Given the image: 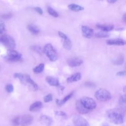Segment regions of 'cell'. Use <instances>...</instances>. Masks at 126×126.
<instances>
[{
	"label": "cell",
	"instance_id": "1",
	"mask_svg": "<svg viewBox=\"0 0 126 126\" xmlns=\"http://www.w3.org/2000/svg\"><path fill=\"white\" fill-rule=\"evenodd\" d=\"M106 118L108 121L116 125L122 124L124 122V114L120 108H112L107 110Z\"/></svg>",
	"mask_w": 126,
	"mask_h": 126
},
{
	"label": "cell",
	"instance_id": "2",
	"mask_svg": "<svg viewBox=\"0 0 126 126\" xmlns=\"http://www.w3.org/2000/svg\"><path fill=\"white\" fill-rule=\"evenodd\" d=\"M43 51L52 62L56 61L58 58V55L57 51L50 43H47L44 46Z\"/></svg>",
	"mask_w": 126,
	"mask_h": 126
},
{
	"label": "cell",
	"instance_id": "3",
	"mask_svg": "<svg viewBox=\"0 0 126 126\" xmlns=\"http://www.w3.org/2000/svg\"><path fill=\"white\" fill-rule=\"evenodd\" d=\"M0 42L9 49H13L16 47V42L14 38L8 34L0 35Z\"/></svg>",
	"mask_w": 126,
	"mask_h": 126
},
{
	"label": "cell",
	"instance_id": "4",
	"mask_svg": "<svg viewBox=\"0 0 126 126\" xmlns=\"http://www.w3.org/2000/svg\"><path fill=\"white\" fill-rule=\"evenodd\" d=\"M95 97L100 101H106L111 98V94L107 90L100 88L97 90L94 94Z\"/></svg>",
	"mask_w": 126,
	"mask_h": 126
},
{
	"label": "cell",
	"instance_id": "5",
	"mask_svg": "<svg viewBox=\"0 0 126 126\" xmlns=\"http://www.w3.org/2000/svg\"><path fill=\"white\" fill-rule=\"evenodd\" d=\"M22 54L14 49L8 50L4 59L9 62H18L21 60Z\"/></svg>",
	"mask_w": 126,
	"mask_h": 126
},
{
	"label": "cell",
	"instance_id": "6",
	"mask_svg": "<svg viewBox=\"0 0 126 126\" xmlns=\"http://www.w3.org/2000/svg\"><path fill=\"white\" fill-rule=\"evenodd\" d=\"M80 102L83 105L89 110H92L95 109L96 107L95 101L92 98L88 96H83L80 99Z\"/></svg>",
	"mask_w": 126,
	"mask_h": 126
},
{
	"label": "cell",
	"instance_id": "7",
	"mask_svg": "<svg viewBox=\"0 0 126 126\" xmlns=\"http://www.w3.org/2000/svg\"><path fill=\"white\" fill-rule=\"evenodd\" d=\"M22 83L27 85L29 86V87L31 89V90L35 91H37L38 89V85L36 83H35L33 80H32L29 74H24V78L23 80V81L22 82Z\"/></svg>",
	"mask_w": 126,
	"mask_h": 126
},
{
	"label": "cell",
	"instance_id": "8",
	"mask_svg": "<svg viewBox=\"0 0 126 126\" xmlns=\"http://www.w3.org/2000/svg\"><path fill=\"white\" fill-rule=\"evenodd\" d=\"M74 126H90L88 122L83 117L80 116H75L72 120Z\"/></svg>",
	"mask_w": 126,
	"mask_h": 126
},
{
	"label": "cell",
	"instance_id": "9",
	"mask_svg": "<svg viewBox=\"0 0 126 126\" xmlns=\"http://www.w3.org/2000/svg\"><path fill=\"white\" fill-rule=\"evenodd\" d=\"M38 121L40 124L44 126H52L53 124V119L45 115L41 116L39 118Z\"/></svg>",
	"mask_w": 126,
	"mask_h": 126
},
{
	"label": "cell",
	"instance_id": "10",
	"mask_svg": "<svg viewBox=\"0 0 126 126\" xmlns=\"http://www.w3.org/2000/svg\"><path fill=\"white\" fill-rule=\"evenodd\" d=\"M33 119V117L30 114H25L23 115L20 120L21 126H29L32 123Z\"/></svg>",
	"mask_w": 126,
	"mask_h": 126
},
{
	"label": "cell",
	"instance_id": "11",
	"mask_svg": "<svg viewBox=\"0 0 126 126\" xmlns=\"http://www.w3.org/2000/svg\"><path fill=\"white\" fill-rule=\"evenodd\" d=\"M68 64L70 67H76L81 65L83 62L82 59L78 57H72L68 59L67 61Z\"/></svg>",
	"mask_w": 126,
	"mask_h": 126
},
{
	"label": "cell",
	"instance_id": "12",
	"mask_svg": "<svg viewBox=\"0 0 126 126\" xmlns=\"http://www.w3.org/2000/svg\"><path fill=\"white\" fill-rule=\"evenodd\" d=\"M81 31L83 36L90 38L94 35V30L92 28L87 26H82L81 27Z\"/></svg>",
	"mask_w": 126,
	"mask_h": 126
},
{
	"label": "cell",
	"instance_id": "13",
	"mask_svg": "<svg viewBox=\"0 0 126 126\" xmlns=\"http://www.w3.org/2000/svg\"><path fill=\"white\" fill-rule=\"evenodd\" d=\"M107 44L110 45H119L123 46L126 44V41L122 38H112L106 41Z\"/></svg>",
	"mask_w": 126,
	"mask_h": 126
},
{
	"label": "cell",
	"instance_id": "14",
	"mask_svg": "<svg viewBox=\"0 0 126 126\" xmlns=\"http://www.w3.org/2000/svg\"><path fill=\"white\" fill-rule=\"evenodd\" d=\"M76 108L78 113L81 114H85L88 113L90 110L86 109L81 103L80 100H78L76 101Z\"/></svg>",
	"mask_w": 126,
	"mask_h": 126
},
{
	"label": "cell",
	"instance_id": "15",
	"mask_svg": "<svg viewBox=\"0 0 126 126\" xmlns=\"http://www.w3.org/2000/svg\"><path fill=\"white\" fill-rule=\"evenodd\" d=\"M46 81L50 85L52 86L58 87L60 85L59 81L58 78L53 76H47L46 77Z\"/></svg>",
	"mask_w": 126,
	"mask_h": 126
},
{
	"label": "cell",
	"instance_id": "16",
	"mask_svg": "<svg viewBox=\"0 0 126 126\" xmlns=\"http://www.w3.org/2000/svg\"><path fill=\"white\" fill-rule=\"evenodd\" d=\"M42 107V103L41 101H37L32 103L29 108V110L31 112H35L40 110Z\"/></svg>",
	"mask_w": 126,
	"mask_h": 126
},
{
	"label": "cell",
	"instance_id": "17",
	"mask_svg": "<svg viewBox=\"0 0 126 126\" xmlns=\"http://www.w3.org/2000/svg\"><path fill=\"white\" fill-rule=\"evenodd\" d=\"M96 27L100 29L101 31H103L105 32H108L113 30L114 26L112 25H103V24H98L96 25Z\"/></svg>",
	"mask_w": 126,
	"mask_h": 126
},
{
	"label": "cell",
	"instance_id": "18",
	"mask_svg": "<svg viewBox=\"0 0 126 126\" xmlns=\"http://www.w3.org/2000/svg\"><path fill=\"white\" fill-rule=\"evenodd\" d=\"M81 74L80 72H76L70 77H68L66 79V81L68 83H72L76 82L80 80L81 78Z\"/></svg>",
	"mask_w": 126,
	"mask_h": 126
},
{
	"label": "cell",
	"instance_id": "19",
	"mask_svg": "<svg viewBox=\"0 0 126 126\" xmlns=\"http://www.w3.org/2000/svg\"><path fill=\"white\" fill-rule=\"evenodd\" d=\"M125 61L124 56L123 54H119L116 57L112 60V63L114 64L121 65Z\"/></svg>",
	"mask_w": 126,
	"mask_h": 126
},
{
	"label": "cell",
	"instance_id": "20",
	"mask_svg": "<svg viewBox=\"0 0 126 126\" xmlns=\"http://www.w3.org/2000/svg\"><path fill=\"white\" fill-rule=\"evenodd\" d=\"M27 29L33 34H37L40 32L38 28L36 25L33 24H29L27 26Z\"/></svg>",
	"mask_w": 126,
	"mask_h": 126
},
{
	"label": "cell",
	"instance_id": "21",
	"mask_svg": "<svg viewBox=\"0 0 126 126\" xmlns=\"http://www.w3.org/2000/svg\"><path fill=\"white\" fill-rule=\"evenodd\" d=\"M73 92H71L70 93H69L68 94L66 95L63 99H62L61 100H59V99H56V103H57V104L59 106H62V105L64 104L67 100H68L71 98V97L73 95Z\"/></svg>",
	"mask_w": 126,
	"mask_h": 126
},
{
	"label": "cell",
	"instance_id": "22",
	"mask_svg": "<svg viewBox=\"0 0 126 126\" xmlns=\"http://www.w3.org/2000/svg\"><path fill=\"white\" fill-rule=\"evenodd\" d=\"M68 7L69 8V9H70V10L74 11H81L84 9V7L75 4V3H70L68 5Z\"/></svg>",
	"mask_w": 126,
	"mask_h": 126
},
{
	"label": "cell",
	"instance_id": "23",
	"mask_svg": "<svg viewBox=\"0 0 126 126\" xmlns=\"http://www.w3.org/2000/svg\"><path fill=\"white\" fill-rule=\"evenodd\" d=\"M63 46L66 50H70L71 48V42L70 39L67 37L66 38L63 39Z\"/></svg>",
	"mask_w": 126,
	"mask_h": 126
},
{
	"label": "cell",
	"instance_id": "24",
	"mask_svg": "<svg viewBox=\"0 0 126 126\" xmlns=\"http://www.w3.org/2000/svg\"><path fill=\"white\" fill-rule=\"evenodd\" d=\"M44 69V63H40L38 65L36 66L33 68V71L34 73L36 74L40 73L42 72Z\"/></svg>",
	"mask_w": 126,
	"mask_h": 126
},
{
	"label": "cell",
	"instance_id": "25",
	"mask_svg": "<svg viewBox=\"0 0 126 126\" xmlns=\"http://www.w3.org/2000/svg\"><path fill=\"white\" fill-rule=\"evenodd\" d=\"M119 104L121 108L123 109H125L126 105V94H123L121 96L119 99Z\"/></svg>",
	"mask_w": 126,
	"mask_h": 126
},
{
	"label": "cell",
	"instance_id": "26",
	"mask_svg": "<svg viewBox=\"0 0 126 126\" xmlns=\"http://www.w3.org/2000/svg\"><path fill=\"white\" fill-rule=\"evenodd\" d=\"M31 49L32 51L36 52L37 53L40 55H42L43 53V49L40 46L38 45H32L31 47Z\"/></svg>",
	"mask_w": 126,
	"mask_h": 126
},
{
	"label": "cell",
	"instance_id": "27",
	"mask_svg": "<svg viewBox=\"0 0 126 126\" xmlns=\"http://www.w3.org/2000/svg\"><path fill=\"white\" fill-rule=\"evenodd\" d=\"M94 35L97 38H105L109 36V34L107 32H105L101 31L96 32Z\"/></svg>",
	"mask_w": 126,
	"mask_h": 126
},
{
	"label": "cell",
	"instance_id": "28",
	"mask_svg": "<svg viewBox=\"0 0 126 126\" xmlns=\"http://www.w3.org/2000/svg\"><path fill=\"white\" fill-rule=\"evenodd\" d=\"M47 11L49 13V14L52 16L53 17H59V14L58 13V12L55 10L53 8H52L50 6H48L47 7Z\"/></svg>",
	"mask_w": 126,
	"mask_h": 126
},
{
	"label": "cell",
	"instance_id": "29",
	"mask_svg": "<svg viewBox=\"0 0 126 126\" xmlns=\"http://www.w3.org/2000/svg\"><path fill=\"white\" fill-rule=\"evenodd\" d=\"M20 122V118L19 116H17L13 118L12 120V125L14 126H18Z\"/></svg>",
	"mask_w": 126,
	"mask_h": 126
},
{
	"label": "cell",
	"instance_id": "30",
	"mask_svg": "<svg viewBox=\"0 0 126 126\" xmlns=\"http://www.w3.org/2000/svg\"><path fill=\"white\" fill-rule=\"evenodd\" d=\"M24 74L21 73H15L14 74V77L16 78L19 79L20 81L22 83L24 78Z\"/></svg>",
	"mask_w": 126,
	"mask_h": 126
},
{
	"label": "cell",
	"instance_id": "31",
	"mask_svg": "<svg viewBox=\"0 0 126 126\" xmlns=\"http://www.w3.org/2000/svg\"><path fill=\"white\" fill-rule=\"evenodd\" d=\"M53 99V95L51 94H49L44 97V101L45 102H48L52 101Z\"/></svg>",
	"mask_w": 126,
	"mask_h": 126
},
{
	"label": "cell",
	"instance_id": "32",
	"mask_svg": "<svg viewBox=\"0 0 126 126\" xmlns=\"http://www.w3.org/2000/svg\"><path fill=\"white\" fill-rule=\"evenodd\" d=\"M5 90L8 93H12L14 90L13 86L11 84H8L5 86Z\"/></svg>",
	"mask_w": 126,
	"mask_h": 126
},
{
	"label": "cell",
	"instance_id": "33",
	"mask_svg": "<svg viewBox=\"0 0 126 126\" xmlns=\"http://www.w3.org/2000/svg\"><path fill=\"white\" fill-rule=\"evenodd\" d=\"M5 26L4 22L0 19V34L2 33L5 31Z\"/></svg>",
	"mask_w": 126,
	"mask_h": 126
},
{
	"label": "cell",
	"instance_id": "34",
	"mask_svg": "<svg viewBox=\"0 0 126 126\" xmlns=\"http://www.w3.org/2000/svg\"><path fill=\"white\" fill-rule=\"evenodd\" d=\"M55 114L58 116H62V117L66 116V113L62 111H56L55 112Z\"/></svg>",
	"mask_w": 126,
	"mask_h": 126
},
{
	"label": "cell",
	"instance_id": "35",
	"mask_svg": "<svg viewBox=\"0 0 126 126\" xmlns=\"http://www.w3.org/2000/svg\"><path fill=\"white\" fill-rule=\"evenodd\" d=\"M12 14L11 13H6V14H3L2 15H1V17L3 19H10L12 17Z\"/></svg>",
	"mask_w": 126,
	"mask_h": 126
},
{
	"label": "cell",
	"instance_id": "36",
	"mask_svg": "<svg viewBox=\"0 0 126 126\" xmlns=\"http://www.w3.org/2000/svg\"><path fill=\"white\" fill-rule=\"evenodd\" d=\"M34 9L39 14L42 15L43 14V10L41 8H40V7H34Z\"/></svg>",
	"mask_w": 126,
	"mask_h": 126
},
{
	"label": "cell",
	"instance_id": "37",
	"mask_svg": "<svg viewBox=\"0 0 126 126\" xmlns=\"http://www.w3.org/2000/svg\"><path fill=\"white\" fill-rule=\"evenodd\" d=\"M58 34L63 39H64V38H66V37H67V36L65 33H64L63 32L61 31L58 32Z\"/></svg>",
	"mask_w": 126,
	"mask_h": 126
},
{
	"label": "cell",
	"instance_id": "38",
	"mask_svg": "<svg viewBox=\"0 0 126 126\" xmlns=\"http://www.w3.org/2000/svg\"><path fill=\"white\" fill-rule=\"evenodd\" d=\"M126 75V71H121L118 72L116 73V75L118 76H124Z\"/></svg>",
	"mask_w": 126,
	"mask_h": 126
},
{
	"label": "cell",
	"instance_id": "39",
	"mask_svg": "<svg viewBox=\"0 0 126 126\" xmlns=\"http://www.w3.org/2000/svg\"><path fill=\"white\" fill-rule=\"evenodd\" d=\"M85 85L87 87H94V84L92 82H86L85 83Z\"/></svg>",
	"mask_w": 126,
	"mask_h": 126
},
{
	"label": "cell",
	"instance_id": "40",
	"mask_svg": "<svg viewBox=\"0 0 126 126\" xmlns=\"http://www.w3.org/2000/svg\"><path fill=\"white\" fill-rule=\"evenodd\" d=\"M107 2L109 3H114L116 2H117L116 0H108Z\"/></svg>",
	"mask_w": 126,
	"mask_h": 126
},
{
	"label": "cell",
	"instance_id": "41",
	"mask_svg": "<svg viewBox=\"0 0 126 126\" xmlns=\"http://www.w3.org/2000/svg\"><path fill=\"white\" fill-rule=\"evenodd\" d=\"M101 126H110L106 123H103L102 124Z\"/></svg>",
	"mask_w": 126,
	"mask_h": 126
},
{
	"label": "cell",
	"instance_id": "42",
	"mask_svg": "<svg viewBox=\"0 0 126 126\" xmlns=\"http://www.w3.org/2000/svg\"><path fill=\"white\" fill-rule=\"evenodd\" d=\"M126 13H125L124 14V15H123V20H124V21L125 22H126Z\"/></svg>",
	"mask_w": 126,
	"mask_h": 126
},
{
	"label": "cell",
	"instance_id": "43",
	"mask_svg": "<svg viewBox=\"0 0 126 126\" xmlns=\"http://www.w3.org/2000/svg\"><path fill=\"white\" fill-rule=\"evenodd\" d=\"M125 88H126V87H124V92H125Z\"/></svg>",
	"mask_w": 126,
	"mask_h": 126
},
{
	"label": "cell",
	"instance_id": "44",
	"mask_svg": "<svg viewBox=\"0 0 126 126\" xmlns=\"http://www.w3.org/2000/svg\"></svg>",
	"mask_w": 126,
	"mask_h": 126
}]
</instances>
